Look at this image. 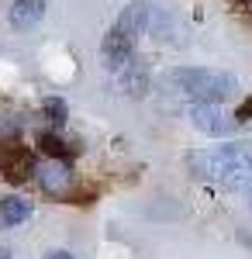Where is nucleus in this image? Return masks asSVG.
<instances>
[{"label": "nucleus", "instance_id": "obj_1", "mask_svg": "<svg viewBox=\"0 0 252 259\" xmlns=\"http://www.w3.org/2000/svg\"><path fill=\"white\" fill-rule=\"evenodd\" d=\"M187 166L194 169V177L211 180L225 190H245L252 183V145L228 142L207 152H194V156H187Z\"/></svg>", "mask_w": 252, "mask_h": 259}, {"label": "nucleus", "instance_id": "obj_2", "mask_svg": "<svg viewBox=\"0 0 252 259\" xmlns=\"http://www.w3.org/2000/svg\"><path fill=\"white\" fill-rule=\"evenodd\" d=\"M145 28H149V4L145 0H132L117 14V21L111 24V31L104 35V41H100V59H104V66L121 73L132 62V56H135V49H138V38L145 35Z\"/></svg>", "mask_w": 252, "mask_h": 259}, {"label": "nucleus", "instance_id": "obj_3", "mask_svg": "<svg viewBox=\"0 0 252 259\" xmlns=\"http://www.w3.org/2000/svg\"><path fill=\"white\" fill-rule=\"evenodd\" d=\"M166 87H173L180 97L194 104H221L238 90V80L221 69H170Z\"/></svg>", "mask_w": 252, "mask_h": 259}, {"label": "nucleus", "instance_id": "obj_4", "mask_svg": "<svg viewBox=\"0 0 252 259\" xmlns=\"http://www.w3.org/2000/svg\"><path fill=\"white\" fill-rule=\"evenodd\" d=\"M190 121H194V128H200V132H207V135H228L235 124V114L228 118L218 104H194L190 107Z\"/></svg>", "mask_w": 252, "mask_h": 259}, {"label": "nucleus", "instance_id": "obj_5", "mask_svg": "<svg viewBox=\"0 0 252 259\" xmlns=\"http://www.w3.org/2000/svg\"><path fill=\"white\" fill-rule=\"evenodd\" d=\"M0 173L7 183H24V180L35 173V156L28 152V149H11L4 162H0Z\"/></svg>", "mask_w": 252, "mask_h": 259}, {"label": "nucleus", "instance_id": "obj_6", "mask_svg": "<svg viewBox=\"0 0 252 259\" xmlns=\"http://www.w3.org/2000/svg\"><path fill=\"white\" fill-rule=\"evenodd\" d=\"M41 14H45V4L41 0H18L11 7V24L14 28H31V24L41 21Z\"/></svg>", "mask_w": 252, "mask_h": 259}, {"label": "nucleus", "instance_id": "obj_7", "mask_svg": "<svg viewBox=\"0 0 252 259\" xmlns=\"http://www.w3.org/2000/svg\"><path fill=\"white\" fill-rule=\"evenodd\" d=\"M31 218V204L21 197H4L0 200V221L4 225H21V221Z\"/></svg>", "mask_w": 252, "mask_h": 259}, {"label": "nucleus", "instance_id": "obj_8", "mask_svg": "<svg viewBox=\"0 0 252 259\" xmlns=\"http://www.w3.org/2000/svg\"><path fill=\"white\" fill-rule=\"evenodd\" d=\"M38 180H41V187H45L49 194H62V190L69 187V169H66L62 162H52V166H45L38 173Z\"/></svg>", "mask_w": 252, "mask_h": 259}, {"label": "nucleus", "instance_id": "obj_9", "mask_svg": "<svg viewBox=\"0 0 252 259\" xmlns=\"http://www.w3.org/2000/svg\"><path fill=\"white\" fill-rule=\"evenodd\" d=\"M41 114H45V121L49 124H66V114H69V107H66V100L59 97H45V104H41Z\"/></svg>", "mask_w": 252, "mask_h": 259}, {"label": "nucleus", "instance_id": "obj_10", "mask_svg": "<svg viewBox=\"0 0 252 259\" xmlns=\"http://www.w3.org/2000/svg\"><path fill=\"white\" fill-rule=\"evenodd\" d=\"M38 145H41V152H49V156H62L66 152V145H62V139H59L56 132H41Z\"/></svg>", "mask_w": 252, "mask_h": 259}, {"label": "nucleus", "instance_id": "obj_11", "mask_svg": "<svg viewBox=\"0 0 252 259\" xmlns=\"http://www.w3.org/2000/svg\"><path fill=\"white\" fill-rule=\"evenodd\" d=\"M249 118H252V97L245 100V104H242L238 111H235V121H238V124H242V121H249Z\"/></svg>", "mask_w": 252, "mask_h": 259}, {"label": "nucleus", "instance_id": "obj_12", "mask_svg": "<svg viewBox=\"0 0 252 259\" xmlns=\"http://www.w3.org/2000/svg\"><path fill=\"white\" fill-rule=\"evenodd\" d=\"M45 259H73V256H69V252H49Z\"/></svg>", "mask_w": 252, "mask_h": 259}, {"label": "nucleus", "instance_id": "obj_13", "mask_svg": "<svg viewBox=\"0 0 252 259\" xmlns=\"http://www.w3.org/2000/svg\"><path fill=\"white\" fill-rule=\"evenodd\" d=\"M0 259H11V256H7V252H4V249H0Z\"/></svg>", "mask_w": 252, "mask_h": 259}, {"label": "nucleus", "instance_id": "obj_14", "mask_svg": "<svg viewBox=\"0 0 252 259\" xmlns=\"http://www.w3.org/2000/svg\"><path fill=\"white\" fill-rule=\"evenodd\" d=\"M238 4H252V0H238Z\"/></svg>", "mask_w": 252, "mask_h": 259}]
</instances>
